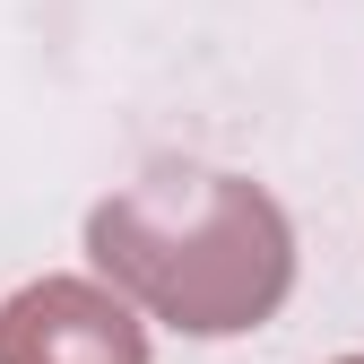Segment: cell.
I'll list each match as a JSON object with an SVG mask.
<instances>
[{
  "label": "cell",
  "instance_id": "1",
  "mask_svg": "<svg viewBox=\"0 0 364 364\" xmlns=\"http://www.w3.org/2000/svg\"><path fill=\"white\" fill-rule=\"evenodd\" d=\"M87 260L113 295L182 338H243L295 295V225L269 182L156 165L87 208Z\"/></svg>",
  "mask_w": 364,
  "mask_h": 364
},
{
  "label": "cell",
  "instance_id": "2",
  "mask_svg": "<svg viewBox=\"0 0 364 364\" xmlns=\"http://www.w3.org/2000/svg\"><path fill=\"white\" fill-rule=\"evenodd\" d=\"M0 364H148V312L105 278H35L0 304Z\"/></svg>",
  "mask_w": 364,
  "mask_h": 364
},
{
  "label": "cell",
  "instance_id": "3",
  "mask_svg": "<svg viewBox=\"0 0 364 364\" xmlns=\"http://www.w3.org/2000/svg\"><path fill=\"white\" fill-rule=\"evenodd\" d=\"M338 364H364V355H338Z\"/></svg>",
  "mask_w": 364,
  "mask_h": 364
}]
</instances>
